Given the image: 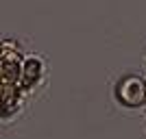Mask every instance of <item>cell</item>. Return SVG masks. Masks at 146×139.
<instances>
[{
	"label": "cell",
	"mask_w": 146,
	"mask_h": 139,
	"mask_svg": "<svg viewBox=\"0 0 146 139\" xmlns=\"http://www.w3.org/2000/svg\"><path fill=\"white\" fill-rule=\"evenodd\" d=\"M116 98L122 107H140L146 100V85L140 76H122L116 85Z\"/></svg>",
	"instance_id": "cell-1"
}]
</instances>
